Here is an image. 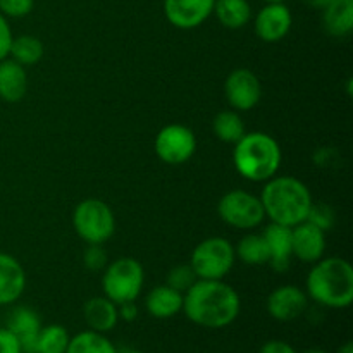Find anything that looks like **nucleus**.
<instances>
[{
  "mask_svg": "<svg viewBox=\"0 0 353 353\" xmlns=\"http://www.w3.org/2000/svg\"><path fill=\"white\" fill-rule=\"evenodd\" d=\"M241 300L233 286L223 279H196L183 293V312L193 324L221 330L240 316Z\"/></svg>",
  "mask_w": 353,
  "mask_h": 353,
  "instance_id": "nucleus-1",
  "label": "nucleus"
},
{
  "mask_svg": "<svg viewBox=\"0 0 353 353\" xmlns=\"http://www.w3.org/2000/svg\"><path fill=\"white\" fill-rule=\"evenodd\" d=\"M261 202L271 223L288 228L305 221L314 203L309 188L293 176H272L268 179Z\"/></svg>",
  "mask_w": 353,
  "mask_h": 353,
  "instance_id": "nucleus-2",
  "label": "nucleus"
},
{
  "mask_svg": "<svg viewBox=\"0 0 353 353\" xmlns=\"http://www.w3.org/2000/svg\"><path fill=\"white\" fill-rule=\"evenodd\" d=\"M307 296L330 309H347L353 302V268L340 257L321 259L307 276Z\"/></svg>",
  "mask_w": 353,
  "mask_h": 353,
  "instance_id": "nucleus-3",
  "label": "nucleus"
},
{
  "mask_svg": "<svg viewBox=\"0 0 353 353\" xmlns=\"http://www.w3.org/2000/svg\"><path fill=\"white\" fill-rule=\"evenodd\" d=\"M281 147L268 133L254 131L245 133L234 143L233 162L241 178L254 183H262L276 176L281 165Z\"/></svg>",
  "mask_w": 353,
  "mask_h": 353,
  "instance_id": "nucleus-4",
  "label": "nucleus"
},
{
  "mask_svg": "<svg viewBox=\"0 0 353 353\" xmlns=\"http://www.w3.org/2000/svg\"><path fill=\"white\" fill-rule=\"evenodd\" d=\"M145 283L143 265L133 257H121L107 264L102 276L103 295L116 305L134 302Z\"/></svg>",
  "mask_w": 353,
  "mask_h": 353,
  "instance_id": "nucleus-5",
  "label": "nucleus"
},
{
  "mask_svg": "<svg viewBox=\"0 0 353 353\" xmlns=\"http://www.w3.org/2000/svg\"><path fill=\"white\" fill-rule=\"evenodd\" d=\"M72 228L85 243L103 245L116 231V217L103 200L85 199L74 207Z\"/></svg>",
  "mask_w": 353,
  "mask_h": 353,
  "instance_id": "nucleus-6",
  "label": "nucleus"
},
{
  "mask_svg": "<svg viewBox=\"0 0 353 353\" xmlns=\"http://www.w3.org/2000/svg\"><path fill=\"white\" fill-rule=\"evenodd\" d=\"M236 255L230 240L221 236L200 241L192 252L190 265L199 279H224L233 269Z\"/></svg>",
  "mask_w": 353,
  "mask_h": 353,
  "instance_id": "nucleus-7",
  "label": "nucleus"
},
{
  "mask_svg": "<svg viewBox=\"0 0 353 353\" xmlns=\"http://www.w3.org/2000/svg\"><path fill=\"white\" fill-rule=\"evenodd\" d=\"M217 214L228 226L234 230H254L265 219L261 196L245 190H231L221 196Z\"/></svg>",
  "mask_w": 353,
  "mask_h": 353,
  "instance_id": "nucleus-8",
  "label": "nucleus"
},
{
  "mask_svg": "<svg viewBox=\"0 0 353 353\" xmlns=\"http://www.w3.org/2000/svg\"><path fill=\"white\" fill-rule=\"evenodd\" d=\"M154 148L162 162L169 165H181L195 154L196 137L188 126L168 124L155 137Z\"/></svg>",
  "mask_w": 353,
  "mask_h": 353,
  "instance_id": "nucleus-9",
  "label": "nucleus"
},
{
  "mask_svg": "<svg viewBox=\"0 0 353 353\" xmlns=\"http://www.w3.org/2000/svg\"><path fill=\"white\" fill-rule=\"evenodd\" d=\"M224 95L230 105L238 112L252 110L262 99L261 79L250 69H234L224 81Z\"/></svg>",
  "mask_w": 353,
  "mask_h": 353,
  "instance_id": "nucleus-10",
  "label": "nucleus"
},
{
  "mask_svg": "<svg viewBox=\"0 0 353 353\" xmlns=\"http://www.w3.org/2000/svg\"><path fill=\"white\" fill-rule=\"evenodd\" d=\"M307 305H309L307 293L293 285H283L276 288L268 296V303H265L269 316L279 323L299 319L305 312Z\"/></svg>",
  "mask_w": 353,
  "mask_h": 353,
  "instance_id": "nucleus-11",
  "label": "nucleus"
},
{
  "mask_svg": "<svg viewBox=\"0 0 353 353\" xmlns=\"http://www.w3.org/2000/svg\"><path fill=\"white\" fill-rule=\"evenodd\" d=\"M216 0H164V14L179 30H193L205 23Z\"/></svg>",
  "mask_w": 353,
  "mask_h": 353,
  "instance_id": "nucleus-12",
  "label": "nucleus"
},
{
  "mask_svg": "<svg viewBox=\"0 0 353 353\" xmlns=\"http://www.w3.org/2000/svg\"><path fill=\"white\" fill-rule=\"evenodd\" d=\"M292 252L299 261L316 264L326 252V231L309 221H302L292 228Z\"/></svg>",
  "mask_w": 353,
  "mask_h": 353,
  "instance_id": "nucleus-13",
  "label": "nucleus"
},
{
  "mask_svg": "<svg viewBox=\"0 0 353 353\" xmlns=\"http://www.w3.org/2000/svg\"><path fill=\"white\" fill-rule=\"evenodd\" d=\"M292 24V12L285 3H268L259 10L257 17H255V33L265 43H276L290 33Z\"/></svg>",
  "mask_w": 353,
  "mask_h": 353,
  "instance_id": "nucleus-14",
  "label": "nucleus"
},
{
  "mask_svg": "<svg viewBox=\"0 0 353 353\" xmlns=\"http://www.w3.org/2000/svg\"><path fill=\"white\" fill-rule=\"evenodd\" d=\"M26 288V272L21 262L0 252V307L10 305L23 296Z\"/></svg>",
  "mask_w": 353,
  "mask_h": 353,
  "instance_id": "nucleus-15",
  "label": "nucleus"
},
{
  "mask_svg": "<svg viewBox=\"0 0 353 353\" xmlns=\"http://www.w3.org/2000/svg\"><path fill=\"white\" fill-rule=\"evenodd\" d=\"M6 327H9L19 338L23 353H34L38 333L41 330L40 317L34 310L28 309V307H17L10 312Z\"/></svg>",
  "mask_w": 353,
  "mask_h": 353,
  "instance_id": "nucleus-16",
  "label": "nucleus"
},
{
  "mask_svg": "<svg viewBox=\"0 0 353 353\" xmlns=\"http://www.w3.org/2000/svg\"><path fill=\"white\" fill-rule=\"evenodd\" d=\"M28 92L26 68L10 57L0 61V99L7 103H16Z\"/></svg>",
  "mask_w": 353,
  "mask_h": 353,
  "instance_id": "nucleus-17",
  "label": "nucleus"
},
{
  "mask_svg": "<svg viewBox=\"0 0 353 353\" xmlns=\"http://www.w3.org/2000/svg\"><path fill=\"white\" fill-rule=\"evenodd\" d=\"M83 316H85L90 330L105 334L117 326L119 310H117L116 303L107 299L105 295L93 296V299L86 300L85 307H83Z\"/></svg>",
  "mask_w": 353,
  "mask_h": 353,
  "instance_id": "nucleus-18",
  "label": "nucleus"
},
{
  "mask_svg": "<svg viewBox=\"0 0 353 353\" xmlns=\"http://www.w3.org/2000/svg\"><path fill=\"white\" fill-rule=\"evenodd\" d=\"M262 234H264L265 241H268L269 254H271V261H269L271 268L276 269V271L288 269L290 261L293 257L292 228L271 223Z\"/></svg>",
  "mask_w": 353,
  "mask_h": 353,
  "instance_id": "nucleus-19",
  "label": "nucleus"
},
{
  "mask_svg": "<svg viewBox=\"0 0 353 353\" xmlns=\"http://www.w3.org/2000/svg\"><path fill=\"white\" fill-rule=\"evenodd\" d=\"M145 307L155 319H171L183 312V293L169 285H159L148 292Z\"/></svg>",
  "mask_w": 353,
  "mask_h": 353,
  "instance_id": "nucleus-20",
  "label": "nucleus"
},
{
  "mask_svg": "<svg viewBox=\"0 0 353 353\" xmlns=\"http://www.w3.org/2000/svg\"><path fill=\"white\" fill-rule=\"evenodd\" d=\"M323 23L333 37H348L353 30V0H331L323 9Z\"/></svg>",
  "mask_w": 353,
  "mask_h": 353,
  "instance_id": "nucleus-21",
  "label": "nucleus"
},
{
  "mask_svg": "<svg viewBox=\"0 0 353 353\" xmlns=\"http://www.w3.org/2000/svg\"><path fill=\"white\" fill-rule=\"evenodd\" d=\"M212 12L228 30H240L252 19V7L247 0H216Z\"/></svg>",
  "mask_w": 353,
  "mask_h": 353,
  "instance_id": "nucleus-22",
  "label": "nucleus"
},
{
  "mask_svg": "<svg viewBox=\"0 0 353 353\" xmlns=\"http://www.w3.org/2000/svg\"><path fill=\"white\" fill-rule=\"evenodd\" d=\"M234 255L240 259L241 262L248 265H265L271 261V254H269L268 241H265L264 234L248 233L238 241L234 247Z\"/></svg>",
  "mask_w": 353,
  "mask_h": 353,
  "instance_id": "nucleus-23",
  "label": "nucleus"
},
{
  "mask_svg": "<svg viewBox=\"0 0 353 353\" xmlns=\"http://www.w3.org/2000/svg\"><path fill=\"white\" fill-rule=\"evenodd\" d=\"M212 131L217 140L231 145L240 141L241 137L247 133L245 123L238 110H221L219 114H216L212 121Z\"/></svg>",
  "mask_w": 353,
  "mask_h": 353,
  "instance_id": "nucleus-24",
  "label": "nucleus"
},
{
  "mask_svg": "<svg viewBox=\"0 0 353 353\" xmlns=\"http://www.w3.org/2000/svg\"><path fill=\"white\" fill-rule=\"evenodd\" d=\"M9 57L12 61H16L17 64L24 65V68L34 65L43 57V43H41L40 38L33 37V34H19V37H14L12 45H10Z\"/></svg>",
  "mask_w": 353,
  "mask_h": 353,
  "instance_id": "nucleus-25",
  "label": "nucleus"
},
{
  "mask_svg": "<svg viewBox=\"0 0 353 353\" xmlns=\"http://www.w3.org/2000/svg\"><path fill=\"white\" fill-rule=\"evenodd\" d=\"M65 353H117V350L105 334L88 330L69 340Z\"/></svg>",
  "mask_w": 353,
  "mask_h": 353,
  "instance_id": "nucleus-26",
  "label": "nucleus"
},
{
  "mask_svg": "<svg viewBox=\"0 0 353 353\" xmlns=\"http://www.w3.org/2000/svg\"><path fill=\"white\" fill-rule=\"evenodd\" d=\"M71 336L68 330L61 324L41 326L37 338V350L34 353H65Z\"/></svg>",
  "mask_w": 353,
  "mask_h": 353,
  "instance_id": "nucleus-27",
  "label": "nucleus"
},
{
  "mask_svg": "<svg viewBox=\"0 0 353 353\" xmlns=\"http://www.w3.org/2000/svg\"><path fill=\"white\" fill-rule=\"evenodd\" d=\"M196 279L199 278H196V274L193 272L192 265L181 264V265H176V268H172L171 271H169L168 283H165V285H169L171 288L178 290V292L185 293L186 290H188L190 286L196 281Z\"/></svg>",
  "mask_w": 353,
  "mask_h": 353,
  "instance_id": "nucleus-28",
  "label": "nucleus"
},
{
  "mask_svg": "<svg viewBox=\"0 0 353 353\" xmlns=\"http://www.w3.org/2000/svg\"><path fill=\"white\" fill-rule=\"evenodd\" d=\"M83 262H85V268L88 271L100 272L109 264V257H107V252L102 245H88L85 255H83Z\"/></svg>",
  "mask_w": 353,
  "mask_h": 353,
  "instance_id": "nucleus-29",
  "label": "nucleus"
},
{
  "mask_svg": "<svg viewBox=\"0 0 353 353\" xmlns=\"http://www.w3.org/2000/svg\"><path fill=\"white\" fill-rule=\"evenodd\" d=\"M305 221L316 224V226L321 228L323 231H327L333 226L334 214L333 210H331V207L326 205V203H312V207H310L309 210V216H307Z\"/></svg>",
  "mask_w": 353,
  "mask_h": 353,
  "instance_id": "nucleus-30",
  "label": "nucleus"
},
{
  "mask_svg": "<svg viewBox=\"0 0 353 353\" xmlns=\"http://www.w3.org/2000/svg\"><path fill=\"white\" fill-rule=\"evenodd\" d=\"M33 7L34 0H0V14L6 17H24Z\"/></svg>",
  "mask_w": 353,
  "mask_h": 353,
  "instance_id": "nucleus-31",
  "label": "nucleus"
},
{
  "mask_svg": "<svg viewBox=\"0 0 353 353\" xmlns=\"http://www.w3.org/2000/svg\"><path fill=\"white\" fill-rule=\"evenodd\" d=\"M12 40H14V34L9 26V21H7L6 16L0 14V61L9 57Z\"/></svg>",
  "mask_w": 353,
  "mask_h": 353,
  "instance_id": "nucleus-32",
  "label": "nucleus"
},
{
  "mask_svg": "<svg viewBox=\"0 0 353 353\" xmlns=\"http://www.w3.org/2000/svg\"><path fill=\"white\" fill-rule=\"evenodd\" d=\"M0 353H23L19 338L9 327H0Z\"/></svg>",
  "mask_w": 353,
  "mask_h": 353,
  "instance_id": "nucleus-33",
  "label": "nucleus"
},
{
  "mask_svg": "<svg viewBox=\"0 0 353 353\" xmlns=\"http://www.w3.org/2000/svg\"><path fill=\"white\" fill-rule=\"evenodd\" d=\"M259 353H299L290 343L281 340H271L262 345Z\"/></svg>",
  "mask_w": 353,
  "mask_h": 353,
  "instance_id": "nucleus-34",
  "label": "nucleus"
},
{
  "mask_svg": "<svg viewBox=\"0 0 353 353\" xmlns=\"http://www.w3.org/2000/svg\"><path fill=\"white\" fill-rule=\"evenodd\" d=\"M117 310H119V317L126 323H133L138 317V307L134 302H126L117 305Z\"/></svg>",
  "mask_w": 353,
  "mask_h": 353,
  "instance_id": "nucleus-35",
  "label": "nucleus"
},
{
  "mask_svg": "<svg viewBox=\"0 0 353 353\" xmlns=\"http://www.w3.org/2000/svg\"><path fill=\"white\" fill-rule=\"evenodd\" d=\"M307 3H309L310 7H316V9H326L327 6H330L331 3V0H305Z\"/></svg>",
  "mask_w": 353,
  "mask_h": 353,
  "instance_id": "nucleus-36",
  "label": "nucleus"
},
{
  "mask_svg": "<svg viewBox=\"0 0 353 353\" xmlns=\"http://www.w3.org/2000/svg\"><path fill=\"white\" fill-rule=\"evenodd\" d=\"M336 353H353V343H352V341H347L345 345H341V347L336 350Z\"/></svg>",
  "mask_w": 353,
  "mask_h": 353,
  "instance_id": "nucleus-37",
  "label": "nucleus"
},
{
  "mask_svg": "<svg viewBox=\"0 0 353 353\" xmlns=\"http://www.w3.org/2000/svg\"><path fill=\"white\" fill-rule=\"evenodd\" d=\"M305 353H327V352L321 350V348H310V350H307Z\"/></svg>",
  "mask_w": 353,
  "mask_h": 353,
  "instance_id": "nucleus-38",
  "label": "nucleus"
},
{
  "mask_svg": "<svg viewBox=\"0 0 353 353\" xmlns=\"http://www.w3.org/2000/svg\"><path fill=\"white\" fill-rule=\"evenodd\" d=\"M121 353H145V352H141V350H124Z\"/></svg>",
  "mask_w": 353,
  "mask_h": 353,
  "instance_id": "nucleus-39",
  "label": "nucleus"
},
{
  "mask_svg": "<svg viewBox=\"0 0 353 353\" xmlns=\"http://www.w3.org/2000/svg\"><path fill=\"white\" fill-rule=\"evenodd\" d=\"M264 2H268V3H276V2H285V0H264Z\"/></svg>",
  "mask_w": 353,
  "mask_h": 353,
  "instance_id": "nucleus-40",
  "label": "nucleus"
}]
</instances>
